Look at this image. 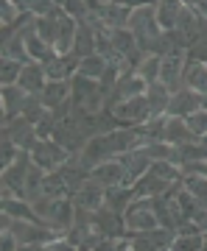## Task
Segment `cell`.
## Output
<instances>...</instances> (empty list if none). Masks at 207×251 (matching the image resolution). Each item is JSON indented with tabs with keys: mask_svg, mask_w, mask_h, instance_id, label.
I'll use <instances>...</instances> for the list:
<instances>
[{
	"mask_svg": "<svg viewBox=\"0 0 207 251\" xmlns=\"http://www.w3.org/2000/svg\"><path fill=\"white\" fill-rule=\"evenodd\" d=\"M126 28L135 34L140 50L148 53L151 45H154V39L162 34V25L157 23V6H137V9H132Z\"/></svg>",
	"mask_w": 207,
	"mask_h": 251,
	"instance_id": "obj_1",
	"label": "cell"
},
{
	"mask_svg": "<svg viewBox=\"0 0 207 251\" xmlns=\"http://www.w3.org/2000/svg\"><path fill=\"white\" fill-rule=\"evenodd\" d=\"M123 224L126 232H148L160 226V218L154 212V198H135L129 209L123 212Z\"/></svg>",
	"mask_w": 207,
	"mask_h": 251,
	"instance_id": "obj_2",
	"label": "cell"
},
{
	"mask_svg": "<svg viewBox=\"0 0 207 251\" xmlns=\"http://www.w3.org/2000/svg\"><path fill=\"white\" fill-rule=\"evenodd\" d=\"M31 159H34L42 171L54 173V171H59L64 162L70 159V153L64 151L54 137H48V140H36V143H34V148H31Z\"/></svg>",
	"mask_w": 207,
	"mask_h": 251,
	"instance_id": "obj_3",
	"label": "cell"
},
{
	"mask_svg": "<svg viewBox=\"0 0 207 251\" xmlns=\"http://www.w3.org/2000/svg\"><path fill=\"white\" fill-rule=\"evenodd\" d=\"M109 112L115 115V120L120 126H143L148 117H151V109H148V100L146 95H137V98H126L118 100L109 106Z\"/></svg>",
	"mask_w": 207,
	"mask_h": 251,
	"instance_id": "obj_4",
	"label": "cell"
},
{
	"mask_svg": "<svg viewBox=\"0 0 207 251\" xmlns=\"http://www.w3.org/2000/svg\"><path fill=\"white\" fill-rule=\"evenodd\" d=\"M112 156H118L115 145H112L109 131H104V134H92L90 140H87V145H84V148H81V153H79V162L87 168V171H92L95 165L112 159Z\"/></svg>",
	"mask_w": 207,
	"mask_h": 251,
	"instance_id": "obj_5",
	"label": "cell"
},
{
	"mask_svg": "<svg viewBox=\"0 0 207 251\" xmlns=\"http://www.w3.org/2000/svg\"><path fill=\"white\" fill-rule=\"evenodd\" d=\"M129 237H132V251H171L177 232L157 226L148 232H129Z\"/></svg>",
	"mask_w": 207,
	"mask_h": 251,
	"instance_id": "obj_6",
	"label": "cell"
},
{
	"mask_svg": "<svg viewBox=\"0 0 207 251\" xmlns=\"http://www.w3.org/2000/svg\"><path fill=\"white\" fill-rule=\"evenodd\" d=\"M185 64H188V50H174V53L162 56L160 64V81L171 92L185 87Z\"/></svg>",
	"mask_w": 207,
	"mask_h": 251,
	"instance_id": "obj_7",
	"label": "cell"
},
{
	"mask_svg": "<svg viewBox=\"0 0 207 251\" xmlns=\"http://www.w3.org/2000/svg\"><path fill=\"white\" fill-rule=\"evenodd\" d=\"M31 151H20L17 159L11 162L9 168H3V173H0V179H3V184L6 187H11L17 196L26 198V176H28V168H31Z\"/></svg>",
	"mask_w": 207,
	"mask_h": 251,
	"instance_id": "obj_8",
	"label": "cell"
},
{
	"mask_svg": "<svg viewBox=\"0 0 207 251\" xmlns=\"http://www.w3.org/2000/svg\"><path fill=\"white\" fill-rule=\"evenodd\" d=\"M3 137H9L11 143L17 145V148H23V151H31L34 143L39 140L36 126L31 123V120H26L23 115L14 117V120H9V123H3Z\"/></svg>",
	"mask_w": 207,
	"mask_h": 251,
	"instance_id": "obj_9",
	"label": "cell"
},
{
	"mask_svg": "<svg viewBox=\"0 0 207 251\" xmlns=\"http://www.w3.org/2000/svg\"><path fill=\"white\" fill-rule=\"evenodd\" d=\"M90 221H92V229L104 237H118V234L126 232V224H123V215L115 212V209H109L107 204L98 206V209H92L90 212Z\"/></svg>",
	"mask_w": 207,
	"mask_h": 251,
	"instance_id": "obj_10",
	"label": "cell"
},
{
	"mask_svg": "<svg viewBox=\"0 0 207 251\" xmlns=\"http://www.w3.org/2000/svg\"><path fill=\"white\" fill-rule=\"evenodd\" d=\"M90 176H92L95 181H101L104 187H115V184H132V181H129L126 168H123V162H120V156H112V159L95 165V168L90 171Z\"/></svg>",
	"mask_w": 207,
	"mask_h": 251,
	"instance_id": "obj_11",
	"label": "cell"
},
{
	"mask_svg": "<svg viewBox=\"0 0 207 251\" xmlns=\"http://www.w3.org/2000/svg\"><path fill=\"white\" fill-rule=\"evenodd\" d=\"M73 201H76V206H81V209H87V212H92V209H98V206L107 204V187L101 184V181H95L90 176V179L84 181L76 193H73Z\"/></svg>",
	"mask_w": 207,
	"mask_h": 251,
	"instance_id": "obj_12",
	"label": "cell"
},
{
	"mask_svg": "<svg viewBox=\"0 0 207 251\" xmlns=\"http://www.w3.org/2000/svg\"><path fill=\"white\" fill-rule=\"evenodd\" d=\"M0 98H3V123H9V120L23 115V109H26L31 92H26L20 84H6V87L0 90Z\"/></svg>",
	"mask_w": 207,
	"mask_h": 251,
	"instance_id": "obj_13",
	"label": "cell"
},
{
	"mask_svg": "<svg viewBox=\"0 0 207 251\" xmlns=\"http://www.w3.org/2000/svg\"><path fill=\"white\" fill-rule=\"evenodd\" d=\"M202 109V95L188 87L171 92V100H168V112L165 115H177V117H190L193 112Z\"/></svg>",
	"mask_w": 207,
	"mask_h": 251,
	"instance_id": "obj_14",
	"label": "cell"
},
{
	"mask_svg": "<svg viewBox=\"0 0 207 251\" xmlns=\"http://www.w3.org/2000/svg\"><path fill=\"white\" fill-rule=\"evenodd\" d=\"M162 140L171 145H185V143H193V140H199L196 134H193V128H190L188 117H177V115H168V120H165V134H162Z\"/></svg>",
	"mask_w": 207,
	"mask_h": 251,
	"instance_id": "obj_15",
	"label": "cell"
},
{
	"mask_svg": "<svg viewBox=\"0 0 207 251\" xmlns=\"http://www.w3.org/2000/svg\"><path fill=\"white\" fill-rule=\"evenodd\" d=\"M76 31H79V20L70 17V14H62V17H59V34H56V42H54V50L59 56H70L73 53Z\"/></svg>",
	"mask_w": 207,
	"mask_h": 251,
	"instance_id": "obj_16",
	"label": "cell"
},
{
	"mask_svg": "<svg viewBox=\"0 0 207 251\" xmlns=\"http://www.w3.org/2000/svg\"><path fill=\"white\" fill-rule=\"evenodd\" d=\"M120 162H123V168H126V173H129V181L135 184L140 176L148 173V168H151L154 159L148 156V151H146V145H143V148H135V151L120 153Z\"/></svg>",
	"mask_w": 207,
	"mask_h": 251,
	"instance_id": "obj_17",
	"label": "cell"
},
{
	"mask_svg": "<svg viewBox=\"0 0 207 251\" xmlns=\"http://www.w3.org/2000/svg\"><path fill=\"white\" fill-rule=\"evenodd\" d=\"M17 84L26 92H31V95H39V92L45 90V84H48L45 64H42V62H28L26 67H23V75H20Z\"/></svg>",
	"mask_w": 207,
	"mask_h": 251,
	"instance_id": "obj_18",
	"label": "cell"
},
{
	"mask_svg": "<svg viewBox=\"0 0 207 251\" xmlns=\"http://www.w3.org/2000/svg\"><path fill=\"white\" fill-rule=\"evenodd\" d=\"M92 11L104 20L107 28H126L129 25V14H132V9L120 6V3H115V0H112V3H104V6H95Z\"/></svg>",
	"mask_w": 207,
	"mask_h": 251,
	"instance_id": "obj_19",
	"label": "cell"
},
{
	"mask_svg": "<svg viewBox=\"0 0 207 251\" xmlns=\"http://www.w3.org/2000/svg\"><path fill=\"white\" fill-rule=\"evenodd\" d=\"M171 184H174V181L157 179L154 173H146V176H140L132 187H135V196L137 198H154V196H165V193L171 190Z\"/></svg>",
	"mask_w": 207,
	"mask_h": 251,
	"instance_id": "obj_20",
	"label": "cell"
},
{
	"mask_svg": "<svg viewBox=\"0 0 207 251\" xmlns=\"http://www.w3.org/2000/svg\"><path fill=\"white\" fill-rule=\"evenodd\" d=\"M182 11H185L182 0H160L157 3V23L162 25V31H174L182 17Z\"/></svg>",
	"mask_w": 207,
	"mask_h": 251,
	"instance_id": "obj_21",
	"label": "cell"
},
{
	"mask_svg": "<svg viewBox=\"0 0 207 251\" xmlns=\"http://www.w3.org/2000/svg\"><path fill=\"white\" fill-rule=\"evenodd\" d=\"M185 87L199 95L207 92V62H199V59H188L185 64Z\"/></svg>",
	"mask_w": 207,
	"mask_h": 251,
	"instance_id": "obj_22",
	"label": "cell"
},
{
	"mask_svg": "<svg viewBox=\"0 0 207 251\" xmlns=\"http://www.w3.org/2000/svg\"><path fill=\"white\" fill-rule=\"evenodd\" d=\"M42 95V103H45L48 109L59 106V103H64L67 98H73V87H70V78L64 81H48L45 90L39 92Z\"/></svg>",
	"mask_w": 207,
	"mask_h": 251,
	"instance_id": "obj_23",
	"label": "cell"
},
{
	"mask_svg": "<svg viewBox=\"0 0 207 251\" xmlns=\"http://www.w3.org/2000/svg\"><path fill=\"white\" fill-rule=\"evenodd\" d=\"M135 187L132 184H115V187H107V206L109 209H115V212H126L129 204L135 201Z\"/></svg>",
	"mask_w": 207,
	"mask_h": 251,
	"instance_id": "obj_24",
	"label": "cell"
},
{
	"mask_svg": "<svg viewBox=\"0 0 207 251\" xmlns=\"http://www.w3.org/2000/svg\"><path fill=\"white\" fill-rule=\"evenodd\" d=\"M146 100H148L151 117L165 115V112H168V100H171V90H168L162 81H154V84H148V90H146Z\"/></svg>",
	"mask_w": 207,
	"mask_h": 251,
	"instance_id": "obj_25",
	"label": "cell"
},
{
	"mask_svg": "<svg viewBox=\"0 0 207 251\" xmlns=\"http://www.w3.org/2000/svg\"><path fill=\"white\" fill-rule=\"evenodd\" d=\"M73 53L79 56V59L95 53V28H92L87 20H79V31H76V45H73Z\"/></svg>",
	"mask_w": 207,
	"mask_h": 251,
	"instance_id": "obj_26",
	"label": "cell"
},
{
	"mask_svg": "<svg viewBox=\"0 0 207 251\" xmlns=\"http://www.w3.org/2000/svg\"><path fill=\"white\" fill-rule=\"evenodd\" d=\"M0 56L3 59H17V62H31V56H28V48H26V39L14 31L9 39H3V45H0Z\"/></svg>",
	"mask_w": 207,
	"mask_h": 251,
	"instance_id": "obj_27",
	"label": "cell"
},
{
	"mask_svg": "<svg viewBox=\"0 0 207 251\" xmlns=\"http://www.w3.org/2000/svg\"><path fill=\"white\" fill-rule=\"evenodd\" d=\"M107 67H109V62L104 59L101 53H92V56H84L79 62V73L81 75H87V78H95V81H101V75L107 73Z\"/></svg>",
	"mask_w": 207,
	"mask_h": 251,
	"instance_id": "obj_28",
	"label": "cell"
},
{
	"mask_svg": "<svg viewBox=\"0 0 207 251\" xmlns=\"http://www.w3.org/2000/svg\"><path fill=\"white\" fill-rule=\"evenodd\" d=\"M185 190L196 196L202 209H207V176L205 173H185Z\"/></svg>",
	"mask_w": 207,
	"mask_h": 251,
	"instance_id": "obj_29",
	"label": "cell"
},
{
	"mask_svg": "<svg viewBox=\"0 0 207 251\" xmlns=\"http://www.w3.org/2000/svg\"><path fill=\"white\" fill-rule=\"evenodd\" d=\"M39 196H51V198H62V196H70V190L64 184L62 173L54 171V173H45V181H42V193Z\"/></svg>",
	"mask_w": 207,
	"mask_h": 251,
	"instance_id": "obj_30",
	"label": "cell"
},
{
	"mask_svg": "<svg viewBox=\"0 0 207 251\" xmlns=\"http://www.w3.org/2000/svg\"><path fill=\"white\" fill-rule=\"evenodd\" d=\"M45 173L36 162H31V168H28V176H26V198L31 201V198H36L39 193H42V181H45Z\"/></svg>",
	"mask_w": 207,
	"mask_h": 251,
	"instance_id": "obj_31",
	"label": "cell"
},
{
	"mask_svg": "<svg viewBox=\"0 0 207 251\" xmlns=\"http://www.w3.org/2000/svg\"><path fill=\"white\" fill-rule=\"evenodd\" d=\"M160 64H162V56L146 53L143 59H140V64H137V73H140L148 84H154V81H160Z\"/></svg>",
	"mask_w": 207,
	"mask_h": 251,
	"instance_id": "obj_32",
	"label": "cell"
},
{
	"mask_svg": "<svg viewBox=\"0 0 207 251\" xmlns=\"http://www.w3.org/2000/svg\"><path fill=\"white\" fill-rule=\"evenodd\" d=\"M26 11H31L34 17H54V14H62V6L56 0H26Z\"/></svg>",
	"mask_w": 207,
	"mask_h": 251,
	"instance_id": "obj_33",
	"label": "cell"
},
{
	"mask_svg": "<svg viewBox=\"0 0 207 251\" xmlns=\"http://www.w3.org/2000/svg\"><path fill=\"white\" fill-rule=\"evenodd\" d=\"M23 67H26V62L3 59V62H0V84H3V87H6V84H17L20 75H23Z\"/></svg>",
	"mask_w": 207,
	"mask_h": 251,
	"instance_id": "obj_34",
	"label": "cell"
},
{
	"mask_svg": "<svg viewBox=\"0 0 207 251\" xmlns=\"http://www.w3.org/2000/svg\"><path fill=\"white\" fill-rule=\"evenodd\" d=\"M48 112H51V109L42 103V95H31V98H28V103H26V109H23V117H26V120H31V123L36 126L42 117L48 115Z\"/></svg>",
	"mask_w": 207,
	"mask_h": 251,
	"instance_id": "obj_35",
	"label": "cell"
},
{
	"mask_svg": "<svg viewBox=\"0 0 207 251\" xmlns=\"http://www.w3.org/2000/svg\"><path fill=\"white\" fill-rule=\"evenodd\" d=\"M62 9H64V14H70V17L84 20L92 11V6H90V0H62Z\"/></svg>",
	"mask_w": 207,
	"mask_h": 251,
	"instance_id": "obj_36",
	"label": "cell"
},
{
	"mask_svg": "<svg viewBox=\"0 0 207 251\" xmlns=\"http://www.w3.org/2000/svg\"><path fill=\"white\" fill-rule=\"evenodd\" d=\"M23 17V6L14 0H3V25H17V20Z\"/></svg>",
	"mask_w": 207,
	"mask_h": 251,
	"instance_id": "obj_37",
	"label": "cell"
},
{
	"mask_svg": "<svg viewBox=\"0 0 207 251\" xmlns=\"http://www.w3.org/2000/svg\"><path fill=\"white\" fill-rule=\"evenodd\" d=\"M190 128H193V134L199 137V140H207V112L205 109H199V112H193V115L188 117Z\"/></svg>",
	"mask_w": 207,
	"mask_h": 251,
	"instance_id": "obj_38",
	"label": "cell"
},
{
	"mask_svg": "<svg viewBox=\"0 0 207 251\" xmlns=\"http://www.w3.org/2000/svg\"><path fill=\"white\" fill-rule=\"evenodd\" d=\"M193 9H196L202 17H207V0H196V3H193Z\"/></svg>",
	"mask_w": 207,
	"mask_h": 251,
	"instance_id": "obj_39",
	"label": "cell"
},
{
	"mask_svg": "<svg viewBox=\"0 0 207 251\" xmlns=\"http://www.w3.org/2000/svg\"><path fill=\"white\" fill-rule=\"evenodd\" d=\"M202 109H205V112H207V92H205V95H202Z\"/></svg>",
	"mask_w": 207,
	"mask_h": 251,
	"instance_id": "obj_40",
	"label": "cell"
},
{
	"mask_svg": "<svg viewBox=\"0 0 207 251\" xmlns=\"http://www.w3.org/2000/svg\"><path fill=\"white\" fill-rule=\"evenodd\" d=\"M182 3H185V6H193V3H196V0H182Z\"/></svg>",
	"mask_w": 207,
	"mask_h": 251,
	"instance_id": "obj_41",
	"label": "cell"
},
{
	"mask_svg": "<svg viewBox=\"0 0 207 251\" xmlns=\"http://www.w3.org/2000/svg\"><path fill=\"white\" fill-rule=\"evenodd\" d=\"M205 251H207V232H205Z\"/></svg>",
	"mask_w": 207,
	"mask_h": 251,
	"instance_id": "obj_42",
	"label": "cell"
}]
</instances>
